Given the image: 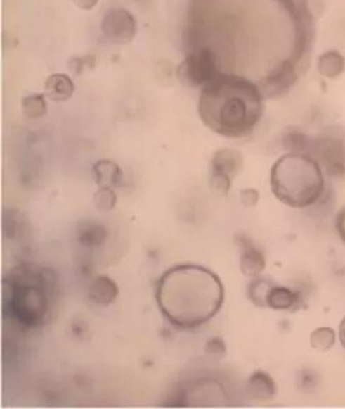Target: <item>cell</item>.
<instances>
[{
    "instance_id": "25",
    "label": "cell",
    "mask_w": 345,
    "mask_h": 409,
    "mask_svg": "<svg viewBox=\"0 0 345 409\" xmlns=\"http://www.w3.org/2000/svg\"><path fill=\"white\" fill-rule=\"evenodd\" d=\"M205 353L209 357L220 358L224 357L227 353V346H226L224 340L221 337H211L207 340L205 344Z\"/></svg>"
},
{
    "instance_id": "13",
    "label": "cell",
    "mask_w": 345,
    "mask_h": 409,
    "mask_svg": "<svg viewBox=\"0 0 345 409\" xmlns=\"http://www.w3.org/2000/svg\"><path fill=\"white\" fill-rule=\"evenodd\" d=\"M77 241L88 248H97L105 244L108 231L103 223L97 220H86L79 222L77 229Z\"/></svg>"
},
{
    "instance_id": "18",
    "label": "cell",
    "mask_w": 345,
    "mask_h": 409,
    "mask_svg": "<svg viewBox=\"0 0 345 409\" xmlns=\"http://www.w3.org/2000/svg\"><path fill=\"white\" fill-rule=\"evenodd\" d=\"M311 137L307 136L302 130L293 128L287 130L282 136V146L291 153H307L311 145Z\"/></svg>"
},
{
    "instance_id": "12",
    "label": "cell",
    "mask_w": 345,
    "mask_h": 409,
    "mask_svg": "<svg viewBox=\"0 0 345 409\" xmlns=\"http://www.w3.org/2000/svg\"><path fill=\"white\" fill-rule=\"evenodd\" d=\"M301 296L298 291L284 287L272 284L266 299V306L273 310L293 311L299 306Z\"/></svg>"
},
{
    "instance_id": "2",
    "label": "cell",
    "mask_w": 345,
    "mask_h": 409,
    "mask_svg": "<svg viewBox=\"0 0 345 409\" xmlns=\"http://www.w3.org/2000/svg\"><path fill=\"white\" fill-rule=\"evenodd\" d=\"M265 94L260 86L241 75L221 72L201 87L199 117L216 134L241 139L253 134L262 120Z\"/></svg>"
},
{
    "instance_id": "3",
    "label": "cell",
    "mask_w": 345,
    "mask_h": 409,
    "mask_svg": "<svg viewBox=\"0 0 345 409\" xmlns=\"http://www.w3.org/2000/svg\"><path fill=\"white\" fill-rule=\"evenodd\" d=\"M2 289V313L15 328L30 331L48 322L57 289L56 274L52 269L18 265L4 275Z\"/></svg>"
},
{
    "instance_id": "23",
    "label": "cell",
    "mask_w": 345,
    "mask_h": 409,
    "mask_svg": "<svg viewBox=\"0 0 345 409\" xmlns=\"http://www.w3.org/2000/svg\"><path fill=\"white\" fill-rule=\"evenodd\" d=\"M297 386L303 393H311L320 384V375L311 369H302L297 373Z\"/></svg>"
},
{
    "instance_id": "29",
    "label": "cell",
    "mask_w": 345,
    "mask_h": 409,
    "mask_svg": "<svg viewBox=\"0 0 345 409\" xmlns=\"http://www.w3.org/2000/svg\"><path fill=\"white\" fill-rule=\"evenodd\" d=\"M338 336H339L340 344L345 349V316L339 325V330H338Z\"/></svg>"
},
{
    "instance_id": "6",
    "label": "cell",
    "mask_w": 345,
    "mask_h": 409,
    "mask_svg": "<svg viewBox=\"0 0 345 409\" xmlns=\"http://www.w3.org/2000/svg\"><path fill=\"white\" fill-rule=\"evenodd\" d=\"M218 55L209 46L199 47L185 57L176 70L178 78L190 87H203L216 78L219 70Z\"/></svg>"
},
{
    "instance_id": "28",
    "label": "cell",
    "mask_w": 345,
    "mask_h": 409,
    "mask_svg": "<svg viewBox=\"0 0 345 409\" xmlns=\"http://www.w3.org/2000/svg\"><path fill=\"white\" fill-rule=\"evenodd\" d=\"M77 8L84 11H90L94 8L99 0H72Z\"/></svg>"
},
{
    "instance_id": "9",
    "label": "cell",
    "mask_w": 345,
    "mask_h": 409,
    "mask_svg": "<svg viewBox=\"0 0 345 409\" xmlns=\"http://www.w3.org/2000/svg\"><path fill=\"white\" fill-rule=\"evenodd\" d=\"M235 242L240 249L241 273L247 277H258L266 267L264 254L252 242L251 239L243 234L236 237Z\"/></svg>"
},
{
    "instance_id": "30",
    "label": "cell",
    "mask_w": 345,
    "mask_h": 409,
    "mask_svg": "<svg viewBox=\"0 0 345 409\" xmlns=\"http://www.w3.org/2000/svg\"><path fill=\"white\" fill-rule=\"evenodd\" d=\"M131 1L137 2L139 1V0H131Z\"/></svg>"
},
{
    "instance_id": "7",
    "label": "cell",
    "mask_w": 345,
    "mask_h": 409,
    "mask_svg": "<svg viewBox=\"0 0 345 409\" xmlns=\"http://www.w3.org/2000/svg\"><path fill=\"white\" fill-rule=\"evenodd\" d=\"M242 168L243 158L240 151L232 148L219 149L210 163V189L220 196H226L231 189L232 181Z\"/></svg>"
},
{
    "instance_id": "20",
    "label": "cell",
    "mask_w": 345,
    "mask_h": 409,
    "mask_svg": "<svg viewBox=\"0 0 345 409\" xmlns=\"http://www.w3.org/2000/svg\"><path fill=\"white\" fill-rule=\"evenodd\" d=\"M273 284L271 280L256 277L247 285V295L249 301L256 307H267L266 299L269 289Z\"/></svg>"
},
{
    "instance_id": "27",
    "label": "cell",
    "mask_w": 345,
    "mask_h": 409,
    "mask_svg": "<svg viewBox=\"0 0 345 409\" xmlns=\"http://www.w3.org/2000/svg\"><path fill=\"white\" fill-rule=\"evenodd\" d=\"M336 231L345 243V207L340 210L335 220Z\"/></svg>"
},
{
    "instance_id": "15",
    "label": "cell",
    "mask_w": 345,
    "mask_h": 409,
    "mask_svg": "<svg viewBox=\"0 0 345 409\" xmlns=\"http://www.w3.org/2000/svg\"><path fill=\"white\" fill-rule=\"evenodd\" d=\"M93 179L99 187H120L123 172L120 165L110 159H100L92 168Z\"/></svg>"
},
{
    "instance_id": "17",
    "label": "cell",
    "mask_w": 345,
    "mask_h": 409,
    "mask_svg": "<svg viewBox=\"0 0 345 409\" xmlns=\"http://www.w3.org/2000/svg\"><path fill=\"white\" fill-rule=\"evenodd\" d=\"M318 72L329 79L339 77L345 70V58L341 53L336 50L323 53L318 61Z\"/></svg>"
},
{
    "instance_id": "8",
    "label": "cell",
    "mask_w": 345,
    "mask_h": 409,
    "mask_svg": "<svg viewBox=\"0 0 345 409\" xmlns=\"http://www.w3.org/2000/svg\"><path fill=\"white\" fill-rule=\"evenodd\" d=\"M101 30L110 43L127 45L136 37V17L125 8H112L103 16Z\"/></svg>"
},
{
    "instance_id": "1",
    "label": "cell",
    "mask_w": 345,
    "mask_h": 409,
    "mask_svg": "<svg viewBox=\"0 0 345 409\" xmlns=\"http://www.w3.org/2000/svg\"><path fill=\"white\" fill-rule=\"evenodd\" d=\"M225 289L218 275L198 265H178L161 276L156 301L161 313L174 326L193 329L218 315Z\"/></svg>"
},
{
    "instance_id": "24",
    "label": "cell",
    "mask_w": 345,
    "mask_h": 409,
    "mask_svg": "<svg viewBox=\"0 0 345 409\" xmlns=\"http://www.w3.org/2000/svg\"><path fill=\"white\" fill-rule=\"evenodd\" d=\"M68 68L74 75H81L86 70H92L96 65V58L93 55H87L84 57H72L68 61Z\"/></svg>"
},
{
    "instance_id": "14",
    "label": "cell",
    "mask_w": 345,
    "mask_h": 409,
    "mask_svg": "<svg viewBox=\"0 0 345 409\" xmlns=\"http://www.w3.org/2000/svg\"><path fill=\"white\" fill-rule=\"evenodd\" d=\"M89 299L99 305H110L119 296V287L116 282L106 275L95 277L88 289Z\"/></svg>"
},
{
    "instance_id": "16",
    "label": "cell",
    "mask_w": 345,
    "mask_h": 409,
    "mask_svg": "<svg viewBox=\"0 0 345 409\" xmlns=\"http://www.w3.org/2000/svg\"><path fill=\"white\" fill-rule=\"evenodd\" d=\"M75 85L72 78L65 74H53L46 80L45 95L56 103H63L72 99Z\"/></svg>"
},
{
    "instance_id": "11",
    "label": "cell",
    "mask_w": 345,
    "mask_h": 409,
    "mask_svg": "<svg viewBox=\"0 0 345 409\" xmlns=\"http://www.w3.org/2000/svg\"><path fill=\"white\" fill-rule=\"evenodd\" d=\"M2 229L10 240H21L30 235L31 225L25 214L18 209H4L2 215Z\"/></svg>"
},
{
    "instance_id": "5",
    "label": "cell",
    "mask_w": 345,
    "mask_h": 409,
    "mask_svg": "<svg viewBox=\"0 0 345 409\" xmlns=\"http://www.w3.org/2000/svg\"><path fill=\"white\" fill-rule=\"evenodd\" d=\"M307 154L315 159L327 176L345 178V139L336 130H326L311 137Z\"/></svg>"
},
{
    "instance_id": "19",
    "label": "cell",
    "mask_w": 345,
    "mask_h": 409,
    "mask_svg": "<svg viewBox=\"0 0 345 409\" xmlns=\"http://www.w3.org/2000/svg\"><path fill=\"white\" fill-rule=\"evenodd\" d=\"M22 110L27 120H37L45 116L48 111L45 94H32L24 97L22 99Z\"/></svg>"
},
{
    "instance_id": "26",
    "label": "cell",
    "mask_w": 345,
    "mask_h": 409,
    "mask_svg": "<svg viewBox=\"0 0 345 409\" xmlns=\"http://www.w3.org/2000/svg\"><path fill=\"white\" fill-rule=\"evenodd\" d=\"M240 202L245 208H253L258 204L260 194L254 189H245L240 190Z\"/></svg>"
},
{
    "instance_id": "10",
    "label": "cell",
    "mask_w": 345,
    "mask_h": 409,
    "mask_svg": "<svg viewBox=\"0 0 345 409\" xmlns=\"http://www.w3.org/2000/svg\"><path fill=\"white\" fill-rule=\"evenodd\" d=\"M245 392L247 399L256 403L271 401L276 394L275 382L269 373L255 371L247 379Z\"/></svg>"
},
{
    "instance_id": "21",
    "label": "cell",
    "mask_w": 345,
    "mask_h": 409,
    "mask_svg": "<svg viewBox=\"0 0 345 409\" xmlns=\"http://www.w3.org/2000/svg\"><path fill=\"white\" fill-rule=\"evenodd\" d=\"M336 344V333L330 327H320L311 334V346L316 351H330Z\"/></svg>"
},
{
    "instance_id": "4",
    "label": "cell",
    "mask_w": 345,
    "mask_h": 409,
    "mask_svg": "<svg viewBox=\"0 0 345 409\" xmlns=\"http://www.w3.org/2000/svg\"><path fill=\"white\" fill-rule=\"evenodd\" d=\"M271 187L275 198L295 209H306L320 203L326 194L324 171L307 153L280 156L271 170Z\"/></svg>"
},
{
    "instance_id": "22",
    "label": "cell",
    "mask_w": 345,
    "mask_h": 409,
    "mask_svg": "<svg viewBox=\"0 0 345 409\" xmlns=\"http://www.w3.org/2000/svg\"><path fill=\"white\" fill-rule=\"evenodd\" d=\"M95 207L101 212H108L116 207L118 198L116 192L110 187H100L93 196Z\"/></svg>"
}]
</instances>
